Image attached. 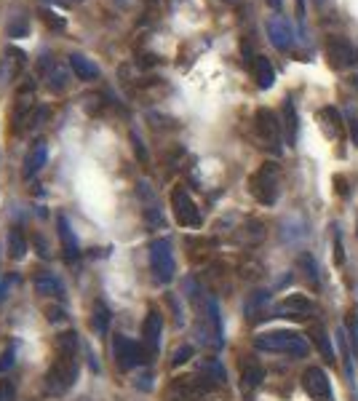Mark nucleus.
Listing matches in <instances>:
<instances>
[{
	"label": "nucleus",
	"mask_w": 358,
	"mask_h": 401,
	"mask_svg": "<svg viewBox=\"0 0 358 401\" xmlns=\"http://www.w3.org/2000/svg\"><path fill=\"white\" fill-rule=\"evenodd\" d=\"M54 364L46 372V391L51 396H65L75 385L78 377V334L72 329H65L54 340Z\"/></svg>",
	"instance_id": "f257e3e1"
},
{
	"label": "nucleus",
	"mask_w": 358,
	"mask_h": 401,
	"mask_svg": "<svg viewBox=\"0 0 358 401\" xmlns=\"http://www.w3.org/2000/svg\"><path fill=\"white\" fill-rule=\"evenodd\" d=\"M257 350H265V353H284V356H297L302 359L307 356V343L302 334L297 332H268V334H259L254 340Z\"/></svg>",
	"instance_id": "f03ea898"
},
{
	"label": "nucleus",
	"mask_w": 358,
	"mask_h": 401,
	"mask_svg": "<svg viewBox=\"0 0 358 401\" xmlns=\"http://www.w3.org/2000/svg\"><path fill=\"white\" fill-rule=\"evenodd\" d=\"M249 193L262 206H273L278 201V163L265 161L254 174L249 177Z\"/></svg>",
	"instance_id": "7ed1b4c3"
},
{
	"label": "nucleus",
	"mask_w": 358,
	"mask_h": 401,
	"mask_svg": "<svg viewBox=\"0 0 358 401\" xmlns=\"http://www.w3.org/2000/svg\"><path fill=\"white\" fill-rule=\"evenodd\" d=\"M150 270L158 284H171L174 273H177V262H174L169 238H158L150 244Z\"/></svg>",
	"instance_id": "20e7f679"
},
{
	"label": "nucleus",
	"mask_w": 358,
	"mask_h": 401,
	"mask_svg": "<svg viewBox=\"0 0 358 401\" xmlns=\"http://www.w3.org/2000/svg\"><path fill=\"white\" fill-rule=\"evenodd\" d=\"M113 359H115L120 372H129V369H134L139 364H147L150 353L145 350V345H137L134 340H129L123 334H115L113 337Z\"/></svg>",
	"instance_id": "39448f33"
},
{
	"label": "nucleus",
	"mask_w": 358,
	"mask_h": 401,
	"mask_svg": "<svg viewBox=\"0 0 358 401\" xmlns=\"http://www.w3.org/2000/svg\"><path fill=\"white\" fill-rule=\"evenodd\" d=\"M171 211H174V220L182 227H201V222H204L198 204L193 201V195L182 185H177L171 190Z\"/></svg>",
	"instance_id": "423d86ee"
},
{
	"label": "nucleus",
	"mask_w": 358,
	"mask_h": 401,
	"mask_svg": "<svg viewBox=\"0 0 358 401\" xmlns=\"http://www.w3.org/2000/svg\"><path fill=\"white\" fill-rule=\"evenodd\" d=\"M254 131L265 150H273L275 156L281 153V123L275 118V113H270L268 107H259L254 115Z\"/></svg>",
	"instance_id": "0eeeda50"
},
{
	"label": "nucleus",
	"mask_w": 358,
	"mask_h": 401,
	"mask_svg": "<svg viewBox=\"0 0 358 401\" xmlns=\"http://www.w3.org/2000/svg\"><path fill=\"white\" fill-rule=\"evenodd\" d=\"M302 388L313 401H332V383L321 366H307L302 372Z\"/></svg>",
	"instance_id": "6e6552de"
},
{
	"label": "nucleus",
	"mask_w": 358,
	"mask_h": 401,
	"mask_svg": "<svg viewBox=\"0 0 358 401\" xmlns=\"http://www.w3.org/2000/svg\"><path fill=\"white\" fill-rule=\"evenodd\" d=\"M326 59L332 62L334 70H348V67H353L358 62V54L350 40H345V38H332V40L326 43Z\"/></svg>",
	"instance_id": "1a4fd4ad"
},
{
	"label": "nucleus",
	"mask_w": 358,
	"mask_h": 401,
	"mask_svg": "<svg viewBox=\"0 0 358 401\" xmlns=\"http://www.w3.org/2000/svg\"><path fill=\"white\" fill-rule=\"evenodd\" d=\"M161 332H163V316L158 313L155 308H150L147 316H145V321H142V345H145V350H147L150 356L158 353Z\"/></svg>",
	"instance_id": "9d476101"
},
{
	"label": "nucleus",
	"mask_w": 358,
	"mask_h": 401,
	"mask_svg": "<svg viewBox=\"0 0 358 401\" xmlns=\"http://www.w3.org/2000/svg\"><path fill=\"white\" fill-rule=\"evenodd\" d=\"M275 311H278V316H284V318L302 321V318H307V316L313 313V302H310L305 295H289L278 302Z\"/></svg>",
	"instance_id": "9b49d317"
},
{
	"label": "nucleus",
	"mask_w": 358,
	"mask_h": 401,
	"mask_svg": "<svg viewBox=\"0 0 358 401\" xmlns=\"http://www.w3.org/2000/svg\"><path fill=\"white\" fill-rule=\"evenodd\" d=\"M33 83L30 86H22L17 97V107H14V134H19L24 126L33 123Z\"/></svg>",
	"instance_id": "f8f14e48"
},
{
	"label": "nucleus",
	"mask_w": 358,
	"mask_h": 401,
	"mask_svg": "<svg viewBox=\"0 0 358 401\" xmlns=\"http://www.w3.org/2000/svg\"><path fill=\"white\" fill-rule=\"evenodd\" d=\"M268 35H270V43H273L278 51H289L291 43H294L291 24L281 17H273L270 22H268Z\"/></svg>",
	"instance_id": "ddd939ff"
},
{
	"label": "nucleus",
	"mask_w": 358,
	"mask_h": 401,
	"mask_svg": "<svg viewBox=\"0 0 358 401\" xmlns=\"http://www.w3.org/2000/svg\"><path fill=\"white\" fill-rule=\"evenodd\" d=\"M22 67H24V51H19L14 46L6 49L3 56H0V86L8 83V81H14Z\"/></svg>",
	"instance_id": "4468645a"
},
{
	"label": "nucleus",
	"mask_w": 358,
	"mask_h": 401,
	"mask_svg": "<svg viewBox=\"0 0 358 401\" xmlns=\"http://www.w3.org/2000/svg\"><path fill=\"white\" fill-rule=\"evenodd\" d=\"M46 158H49V150H46V142H35L33 147H30V153H27V158H24V169H22V174H24V179H30V177H35L43 166H46Z\"/></svg>",
	"instance_id": "2eb2a0df"
},
{
	"label": "nucleus",
	"mask_w": 358,
	"mask_h": 401,
	"mask_svg": "<svg viewBox=\"0 0 358 401\" xmlns=\"http://www.w3.org/2000/svg\"><path fill=\"white\" fill-rule=\"evenodd\" d=\"M70 70L75 72V78L78 81H86V83H91V81H97L99 78V67L91 62V59H86L83 54H70Z\"/></svg>",
	"instance_id": "dca6fc26"
},
{
	"label": "nucleus",
	"mask_w": 358,
	"mask_h": 401,
	"mask_svg": "<svg viewBox=\"0 0 358 401\" xmlns=\"http://www.w3.org/2000/svg\"><path fill=\"white\" fill-rule=\"evenodd\" d=\"M252 75H254L259 88H270L275 83V70L268 56H254V59H252Z\"/></svg>",
	"instance_id": "f3484780"
},
{
	"label": "nucleus",
	"mask_w": 358,
	"mask_h": 401,
	"mask_svg": "<svg viewBox=\"0 0 358 401\" xmlns=\"http://www.w3.org/2000/svg\"><path fill=\"white\" fill-rule=\"evenodd\" d=\"M35 289H38V295L43 297H54V300H65V286H62V281L56 279L54 273H40L38 279H35Z\"/></svg>",
	"instance_id": "a211bd4d"
},
{
	"label": "nucleus",
	"mask_w": 358,
	"mask_h": 401,
	"mask_svg": "<svg viewBox=\"0 0 358 401\" xmlns=\"http://www.w3.org/2000/svg\"><path fill=\"white\" fill-rule=\"evenodd\" d=\"M321 121H324V131L329 140H342V134H345V123H342V115L334 110V107H324L321 110Z\"/></svg>",
	"instance_id": "6ab92c4d"
},
{
	"label": "nucleus",
	"mask_w": 358,
	"mask_h": 401,
	"mask_svg": "<svg viewBox=\"0 0 358 401\" xmlns=\"http://www.w3.org/2000/svg\"><path fill=\"white\" fill-rule=\"evenodd\" d=\"M56 227H59V241L65 246V254H67V260H75L78 257V241H75V233H72V227H70L67 217H56Z\"/></svg>",
	"instance_id": "aec40b11"
},
{
	"label": "nucleus",
	"mask_w": 358,
	"mask_h": 401,
	"mask_svg": "<svg viewBox=\"0 0 358 401\" xmlns=\"http://www.w3.org/2000/svg\"><path fill=\"white\" fill-rule=\"evenodd\" d=\"M206 321L211 327V337H214V345H222V313H220V305L214 297L206 300Z\"/></svg>",
	"instance_id": "412c9836"
},
{
	"label": "nucleus",
	"mask_w": 358,
	"mask_h": 401,
	"mask_svg": "<svg viewBox=\"0 0 358 401\" xmlns=\"http://www.w3.org/2000/svg\"><path fill=\"white\" fill-rule=\"evenodd\" d=\"M241 380H243V388L254 391L257 385L265 380V372H262V366L257 364V361H243L241 364Z\"/></svg>",
	"instance_id": "4be33fe9"
},
{
	"label": "nucleus",
	"mask_w": 358,
	"mask_h": 401,
	"mask_svg": "<svg viewBox=\"0 0 358 401\" xmlns=\"http://www.w3.org/2000/svg\"><path fill=\"white\" fill-rule=\"evenodd\" d=\"M284 131H286V140L289 145L297 142V134H300V123H297V107L291 99L284 102Z\"/></svg>",
	"instance_id": "5701e85b"
},
{
	"label": "nucleus",
	"mask_w": 358,
	"mask_h": 401,
	"mask_svg": "<svg viewBox=\"0 0 358 401\" xmlns=\"http://www.w3.org/2000/svg\"><path fill=\"white\" fill-rule=\"evenodd\" d=\"M310 337H313V343L318 345V350H321V356H324L326 361H334V348H332L329 334H326V329L321 324H313V327H310Z\"/></svg>",
	"instance_id": "b1692460"
},
{
	"label": "nucleus",
	"mask_w": 358,
	"mask_h": 401,
	"mask_svg": "<svg viewBox=\"0 0 358 401\" xmlns=\"http://www.w3.org/2000/svg\"><path fill=\"white\" fill-rule=\"evenodd\" d=\"M24 252H27V238H24V233L19 227H14L8 233V254H11V260H22Z\"/></svg>",
	"instance_id": "393cba45"
},
{
	"label": "nucleus",
	"mask_w": 358,
	"mask_h": 401,
	"mask_svg": "<svg viewBox=\"0 0 358 401\" xmlns=\"http://www.w3.org/2000/svg\"><path fill=\"white\" fill-rule=\"evenodd\" d=\"M107 324H110V311H107V305H104L102 300H97L94 302V327L99 334L107 332Z\"/></svg>",
	"instance_id": "a878e982"
},
{
	"label": "nucleus",
	"mask_w": 358,
	"mask_h": 401,
	"mask_svg": "<svg viewBox=\"0 0 358 401\" xmlns=\"http://www.w3.org/2000/svg\"><path fill=\"white\" fill-rule=\"evenodd\" d=\"M297 265L302 268V273H305L307 279H310L313 284H316V286H318V265H316V260H313L307 252H302V254L297 257Z\"/></svg>",
	"instance_id": "bb28decb"
},
{
	"label": "nucleus",
	"mask_w": 358,
	"mask_h": 401,
	"mask_svg": "<svg viewBox=\"0 0 358 401\" xmlns=\"http://www.w3.org/2000/svg\"><path fill=\"white\" fill-rule=\"evenodd\" d=\"M204 375L214 385L225 383V369H222V364L217 361V359H209V361H206V364H204Z\"/></svg>",
	"instance_id": "cd10ccee"
},
{
	"label": "nucleus",
	"mask_w": 358,
	"mask_h": 401,
	"mask_svg": "<svg viewBox=\"0 0 358 401\" xmlns=\"http://www.w3.org/2000/svg\"><path fill=\"white\" fill-rule=\"evenodd\" d=\"M340 348H342V364H345V372L348 377H353V353H350V340L345 337V329H340Z\"/></svg>",
	"instance_id": "c85d7f7f"
},
{
	"label": "nucleus",
	"mask_w": 358,
	"mask_h": 401,
	"mask_svg": "<svg viewBox=\"0 0 358 401\" xmlns=\"http://www.w3.org/2000/svg\"><path fill=\"white\" fill-rule=\"evenodd\" d=\"M14 353H17L14 345H8V348L3 350V356H0V375H6V372L14 366Z\"/></svg>",
	"instance_id": "c756f323"
},
{
	"label": "nucleus",
	"mask_w": 358,
	"mask_h": 401,
	"mask_svg": "<svg viewBox=\"0 0 358 401\" xmlns=\"http://www.w3.org/2000/svg\"><path fill=\"white\" fill-rule=\"evenodd\" d=\"M40 17H43V22H46L51 30H65V19H59L54 11H46V8H43V11H40Z\"/></svg>",
	"instance_id": "7c9ffc66"
},
{
	"label": "nucleus",
	"mask_w": 358,
	"mask_h": 401,
	"mask_svg": "<svg viewBox=\"0 0 358 401\" xmlns=\"http://www.w3.org/2000/svg\"><path fill=\"white\" fill-rule=\"evenodd\" d=\"M190 356H193V348H190V345H182V348H179V350H177V353H174V359H171V366L185 364V361H188Z\"/></svg>",
	"instance_id": "2f4dec72"
},
{
	"label": "nucleus",
	"mask_w": 358,
	"mask_h": 401,
	"mask_svg": "<svg viewBox=\"0 0 358 401\" xmlns=\"http://www.w3.org/2000/svg\"><path fill=\"white\" fill-rule=\"evenodd\" d=\"M348 329H350V343H353V348H356V353H358V316L356 313H350L348 316Z\"/></svg>",
	"instance_id": "473e14b6"
},
{
	"label": "nucleus",
	"mask_w": 358,
	"mask_h": 401,
	"mask_svg": "<svg viewBox=\"0 0 358 401\" xmlns=\"http://www.w3.org/2000/svg\"><path fill=\"white\" fill-rule=\"evenodd\" d=\"M342 260H345V257H342V236H340V230L334 227V262L342 265Z\"/></svg>",
	"instance_id": "72a5a7b5"
},
{
	"label": "nucleus",
	"mask_w": 358,
	"mask_h": 401,
	"mask_svg": "<svg viewBox=\"0 0 358 401\" xmlns=\"http://www.w3.org/2000/svg\"><path fill=\"white\" fill-rule=\"evenodd\" d=\"M348 123H350V137H353V140H356V145H358V121H356V118H350Z\"/></svg>",
	"instance_id": "f704fd0d"
},
{
	"label": "nucleus",
	"mask_w": 358,
	"mask_h": 401,
	"mask_svg": "<svg viewBox=\"0 0 358 401\" xmlns=\"http://www.w3.org/2000/svg\"><path fill=\"white\" fill-rule=\"evenodd\" d=\"M305 0H297V14H300V22H305Z\"/></svg>",
	"instance_id": "c9c22d12"
},
{
	"label": "nucleus",
	"mask_w": 358,
	"mask_h": 401,
	"mask_svg": "<svg viewBox=\"0 0 358 401\" xmlns=\"http://www.w3.org/2000/svg\"><path fill=\"white\" fill-rule=\"evenodd\" d=\"M268 6L275 8V11H281V6H284V0H268Z\"/></svg>",
	"instance_id": "e433bc0d"
},
{
	"label": "nucleus",
	"mask_w": 358,
	"mask_h": 401,
	"mask_svg": "<svg viewBox=\"0 0 358 401\" xmlns=\"http://www.w3.org/2000/svg\"><path fill=\"white\" fill-rule=\"evenodd\" d=\"M227 3H236V0H227Z\"/></svg>",
	"instance_id": "4c0bfd02"
},
{
	"label": "nucleus",
	"mask_w": 358,
	"mask_h": 401,
	"mask_svg": "<svg viewBox=\"0 0 358 401\" xmlns=\"http://www.w3.org/2000/svg\"><path fill=\"white\" fill-rule=\"evenodd\" d=\"M75 3H81V0H75Z\"/></svg>",
	"instance_id": "58836bf2"
}]
</instances>
